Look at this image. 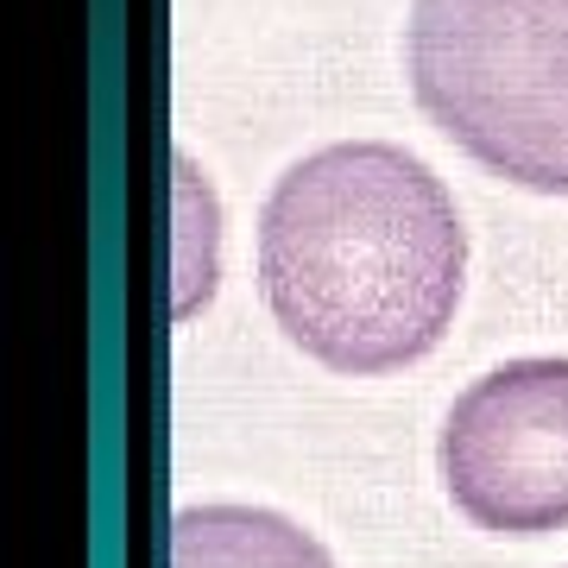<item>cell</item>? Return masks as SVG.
<instances>
[{"mask_svg":"<svg viewBox=\"0 0 568 568\" xmlns=\"http://www.w3.org/2000/svg\"><path fill=\"white\" fill-rule=\"evenodd\" d=\"M467 227L448 183L392 140H335L272 183L260 209V297L335 373H392L448 335Z\"/></svg>","mask_w":568,"mask_h":568,"instance_id":"obj_1","label":"cell"},{"mask_svg":"<svg viewBox=\"0 0 568 568\" xmlns=\"http://www.w3.org/2000/svg\"><path fill=\"white\" fill-rule=\"evenodd\" d=\"M405 70L474 164L568 196V0H410Z\"/></svg>","mask_w":568,"mask_h":568,"instance_id":"obj_2","label":"cell"},{"mask_svg":"<svg viewBox=\"0 0 568 568\" xmlns=\"http://www.w3.org/2000/svg\"><path fill=\"white\" fill-rule=\"evenodd\" d=\"M443 487L493 537L568 530V354H525L480 373L436 436Z\"/></svg>","mask_w":568,"mask_h":568,"instance_id":"obj_3","label":"cell"},{"mask_svg":"<svg viewBox=\"0 0 568 568\" xmlns=\"http://www.w3.org/2000/svg\"><path fill=\"white\" fill-rule=\"evenodd\" d=\"M171 568H335V556L272 506H183Z\"/></svg>","mask_w":568,"mask_h":568,"instance_id":"obj_4","label":"cell"}]
</instances>
